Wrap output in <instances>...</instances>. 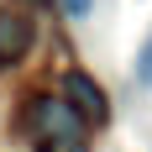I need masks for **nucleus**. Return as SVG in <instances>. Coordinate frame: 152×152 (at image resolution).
Returning <instances> with one entry per match:
<instances>
[{
	"mask_svg": "<svg viewBox=\"0 0 152 152\" xmlns=\"http://www.w3.org/2000/svg\"><path fill=\"white\" fill-rule=\"evenodd\" d=\"M31 137L42 152H84V115L68 100H31Z\"/></svg>",
	"mask_w": 152,
	"mask_h": 152,
	"instance_id": "obj_1",
	"label": "nucleus"
},
{
	"mask_svg": "<svg viewBox=\"0 0 152 152\" xmlns=\"http://www.w3.org/2000/svg\"><path fill=\"white\" fill-rule=\"evenodd\" d=\"M31 42H37V21H31L26 11L5 5V11H0V68L21 63V58L31 53Z\"/></svg>",
	"mask_w": 152,
	"mask_h": 152,
	"instance_id": "obj_2",
	"label": "nucleus"
},
{
	"mask_svg": "<svg viewBox=\"0 0 152 152\" xmlns=\"http://www.w3.org/2000/svg\"><path fill=\"white\" fill-rule=\"evenodd\" d=\"M89 5H94V0H63V11L74 16V21H84V16H89Z\"/></svg>",
	"mask_w": 152,
	"mask_h": 152,
	"instance_id": "obj_4",
	"label": "nucleus"
},
{
	"mask_svg": "<svg viewBox=\"0 0 152 152\" xmlns=\"http://www.w3.org/2000/svg\"><path fill=\"white\" fill-rule=\"evenodd\" d=\"M26 5H42V0H26Z\"/></svg>",
	"mask_w": 152,
	"mask_h": 152,
	"instance_id": "obj_5",
	"label": "nucleus"
},
{
	"mask_svg": "<svg viewBox=\"0 0 152 152\" xmlns=\"http://www.w3.org/2000/svg\"><path fill=\"white\" fill-rule=\"evenodd\" d=\"M63 100L84 115V121H94V126H105V115H110V100H105V89L94 84L84 68H68L63 74Z\"/></svg>",
	"mask_w": 152,
	"mask_h": 152,
	"instance_id": "obj_3",
	"label": "nucleus"
}]
</instances>
